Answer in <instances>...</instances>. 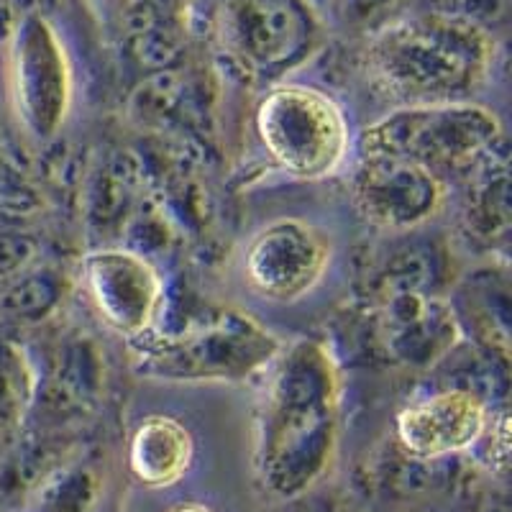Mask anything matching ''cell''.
<instances>
[{
	"label": "cell",
	"mask_w": 512,
	"mask_h": 512,
	"mask_svg": "<svg viewBox=\"0 0 512 512\" xmlns=\"http://www.w3.org/2000/svg\"><path fill=\"white\" fill-rule=\"evenodd\" d=\"M377 82L402 105L454 103L477 90L489 67V41L454 18H413L384 29L369 49Z\"/></svg>",
	"instance_id": "obj_2"
},
{
	"label": "cell",
	"mask_w": 512,
	"mask_h": 512,
	"mask_svg": "<svg viewBox=\"0 0 512 512\" xmlns=\"http://www.w3.org/2000/svg\"><path fill=\"white\" fill-rule=\"evenodd\" d=\"M502 123L484 105L454 103L400 105L364 128L361 157H390L443 172H459L477 164L500 141Z\"/></svg>",
	"instance_id": "obj_4"
},
{
	"label": "cell",
	"mask_w": 512,
	"mask_h": 512,
	"mask_svg": "<svg viewBox=\"0 0 512 512\" xmlns=\"http://www.w3.org/2000/svg\"><path fill=\"white\" fill-rule=\"evenodd\" d=\"M331 244L318 228L280 218L256 233L244 254V280L272 303H295L326 274Z\"/></svg>",
	"instance_id": "obj_6"
},
{
	"label": "cell",
	"mask_w": 512,
	"mask_h": 512,
	"mask_svg": "<svg viewBox=\"0 0 512 512\" xmlns=\"http://www.w3.org/2000/svg\"><path fill=\"white\" fill-rule=\"evenodd\" d=\"M361 213L382 228H413L436 216L443 182L431 169L390 157H361L354 175Z\"/></svg>",
	"instance_id": "obj_9"
},
{
	"label": "cell",
	"mask_w": 512,
	"mask_h": 512,
	"mask_svg": "<svg viewBox=\"0 0 512 512\" xmlns=\"http://www.w3.org/2000/svg\"><path fill=\"white\" fill-rule=\"evenodd\" d=\"M282 346L241 310H221L190 331H146L128 341L139 377L159 382H244L264 374Z\"/></svg>",
	"instance_id": "obj_3"
},
{
	"label": "cell",
	"mask_w": 512,
	"mask_h": 512,
	"mask_svg": "<svg viewBox=\"0 0 512 512\" xmlns=\"http://www.w3.org/2000/svg\"><path fill=\"white\" fill-rule=\"evenodd\" d=\"M169 512H213V510H210L208 505H200V502H187V505H180Z\"/></svg>",
	"instance_id": "obj_14"
},
{
	"label": "cell",
	"mask_w": 512,
	"mask_h": 512,
	"mask_svg": "<svg viewBox=\"0 0 512 512\" xmlns=\"http://www.w3.org/2000/svg\"><path fill=\"white\" fill-rule=\"evenodd\" d=\"M223 39L246 72L272 77L303 57L313 26L297 0H231Z\"/></svg>",
	"instance_id": "obj_7"
},
{
	"label": "cell",
	"mask_w": 512,
	"mask_h": 512,
	"mask_svg": "<svg viewBox=\"0 0 512 512\" xmlns=\"http://www.w3.org/2000/svg\"><path fill=\"white\" fill-rule=\"evenodd\" d=\"M195 456L192 433L169 415H152L136 428L128 448L131 474L144 487H172L187 474Z\"/></svg>",
	"instance_id": "obj_13"
},
{
	"label": "cell",
	"mask_w": 512,
	"mask_h": 512,
	"mask_svg": "<svg viewBox=\"0 0 512 512\" xmlns=\"http://www.w3.org/2000/svg\"><path fill=\"white\" fill-rule=\"evenodd\" d=\"M489 413L477 395L464 390L438 392L397 415V438L418 459L461 454L484 438Z\"/></svg>",
	"instance_id": "obj_10"
},
{
	"label": "cell",
	"mask_w": 512,
	"mask_h": 512,
	"mask_svg": "<svg viewBox=\"0 0 512 512\" xmlns=\"http://www.w3.org/2000/svg\"><path fill=\"white\" fill-rule=\"evenodd\" d=\"M82 285L108 328L128 341L152 331L162 280L144 256L126 249L93 251L82 262Z\"/></svg>",
	"instance_id": "obj_8"
},
{
	"label": "cell",
	"mask_w": 512,
	"mask_h": 512,
	"mask_svg": "<svg viewBox=\"0 0 512 512\" xmlns=\"http://www.w3.org/2000/svg\"><path fill=\"white\" fill-rule=\"evenodd\" d=\"M18 100L39 139H49L67 118L72 98L70 67L57 36L44 21H31L18 44Z\"/></svg>",
	"instance_id": "obj_11"
},
{
	"label": "cell",
	"mask_w": 512,
	"mask_h": 512,
	"mask_svg": "<svg viewBox=\"0 0 512 512\" xmlns=\"http://www.w3.org/2000/svg\"><path fill=\"white\" fill-rule=\"evenodd\" d=\"M254 121L274 164L300 180L333 175L349 154L344 113L315 88L277 85L259 100Z\"/></svg>",
	"instance_id": "obj_5"
},
{
	"label": "cell",
	"mask_w": 512,
	"mask_h": 512,
	"mask_svg": "<svg viewBox=\"0 0 512 512\" xmlns=\"http://www.w3.org/2000/svg\"><path fill=\"white\" fill-rule=\"evenodd\" d=\"M264 374L254 469L267 492L292 500L328 472L336 454L341 379L333 356L313 338L282 346Z\"/></svg>",
	"instance_id": "obj_1"
},
{
	"label": "cell",
	"mask_w": 512,
	"mask_h": 512,
	"mask_svg": "<svg viewBox=\"0 0 512 512\" xmlns=\"http://www.w3.org/2000/svg\"><path fill=\"white\" fill-rule=\"evenodd\" d=\"M387 346L405 361H433L456 344V323L443 303L402 290L384 308Z\"/></svg>",
	"instance_id": "obj_12"
}]
</instances>
